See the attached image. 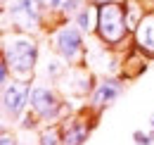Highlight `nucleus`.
Here are the masks:
<instances>
[{
	"mask_svg": "<svg viewBox=\"0 0 154 145\" xmlns=\"http://www.w3.org/2000/svg\"><path fill=\"white\" fill-rule=\"evenodd\" d=\"M10 72H12V69H10V64L2 60V62H0V83H2V86L12 81V79H10Z\"/></svg>",
	"mask_w": 154,
	"mask_h": 145,
	"instance_id": "obj_14",
	"label": "nucleus"
},
{
	"mask_svg": "<svg viewBox=\"0 0 154 145\" xmlns=\"http://www.w3.org/2000/svg\"><path fill=\"white\" fill-rule=\"evenodd\" d=\"M121 93H123V83H121L119 79L107 76V79H102L95 86V91L90 93V105L97 107V109H102V107H107V105H112Z\"/></svg>",
	"mask_w": 154,
	"mask_h": 145,
	"instance_id": "obj_8",
	"label": "nucleus"
},
{
	"mask_svg": "<svg viewBox=\"0 0 154 145\" xmlns=\"http://www.w3.org/2000/svg\"><path fill=\"white\" fill-rule=\"evenodd\" d=\"M133 40L145 57L154 60V12H145L140 24L133 29Z\"/></svg>",
	"mask_w": 154,
	"mask_h": 145,
	"instance_id": "obj_7",
	"label": "nucleus"
},
{
	"mask_svg": "<svg viewBox=\"0 0 154 145\" xmlns=\"http://www.w3.org/2000/svg\"><path fill=\"white\" fill-rule=\"evenodd\" d=\"M133 140H135V145H152L154 143L152 136H149V133H142V131H135V133H133Z\"/></svg>",
	"mask_w": 154,
	"mask_h": 145,
	"instance_id": "obj_13",
	"label": "nucleus"
},
{
	"mask_svg": "<svg viewBox=\"0 0 154 145\" xmlns=\"http://www.w3.org/2000/svg\"><path fill=\"white\" fill-rule=\"evenodd\" d=\"M62 98L50 86H33L31 88V109L40 121H57L62 112Z\"/></svg>",
	"mask_w": 154,
	"mask_h": 145,
	"instance_id": "obj_6",
	"label": "nucleus"
},
{
	"mask_svg": "<svg viewBox=\"0 0 154 145\" xmlns=\"http://www.w3.org/2000/svg\"><path fill=\"white\" fill-rule=\"evenodd\" d=\"M95 34L109 48L121 45L128 38V34H133V29L128 24V7H126V2H107V5L97 7Z\"/></svg>",
	"mask_w": 154,
	"mask_h": 145,
	"instance_id": "obj_2",
	"label": "nucleus"
},
{
	"mask_svg": "<svg viewBox=\"0 0 154 145\" xmlns=\"http://www.w3.org/2000/svg\"><path fill=\"white\" fill-rule=\"evenodd\" d=\"M38 145H62V126H48L38 136Z\"/></svg>",
	"mask_w": 154,
	"mask_h": 145,
	"instance_id": "obj_12",
	"label": "nucleus"
},
{
	"mask_svg": "<svg viewBox=\"0 0 154 145\" xmlns=\"http://www.w3.org/2000/svg\"><path fill=\"white\" fill-rule=\"evenodd\" d=\"M7 2H10V0H2V5H7Z\"/></svg>",
	"mask_w": 154,
	"mask_h": 145,
	"instance_id": "obj_20",
	"label": "nucleus"
},
{
	"mask_svg": "<svg viewBox=\"0 0 154 145\" xmlns=\"http://www.w3.org/2000/svg\"><path fill=\"white\" fill-rule=\"evenodd\" d=\"M0 145H19V140L14 138V133H10L7 128H2V138H0Z\"/></svg>",
	"mask_w": 154,
	"mask_h": 145,
	"instance_id": "obj_15",
	"label": "nucleus"
},
{
	"mask_svg": "<svg viewBox=\"0 0 154 145\" xmlns=\"http://www.w3.org/2000/svg\"><path fill=\"white\" fill-rule=\"evenodd\" d=\"M31 81L12 79L2 86V119L5 121H19L31 105Z\"/></svg>",
	"mask_w": 154,
	"mask_h": 145,
	"instance_id": "obj_4",
	"label": "nucleus"
},
{
	"mask_svg": "<svg viewBox=\"0 0 154 145\" xmlns=\"http://www.w3.org/2000/svg\"><path fill=\"white\" fill-rule=\"evenodd\" d=\"M2 60L10 64L12 79L31 81L38 62V40L26 31H2Z\"/></svg>",
	"mask_w": 154,
	"mask_h": 145,
	"instance_id": "obj_1",
	"label": "nucleus"
},
{
	"mask_svg": "<svg viewBox=\"0 0 154 145\" xmlns=\"http://www.w3.org/2000/svg\"><path fill=\"white\" fill-rule=\"evenodd\" d=\"M88 136H90L88 124H83L78 119H74L66 126H62V145H83L88 140Z\"/></svg>",
	"mask_w": 154,
	"mask_h": 145,
	"instance_id": "obj_9",
	"label": "nucleus"
},
{
	"mask_svg": "<svg viewBox=\"0 0 154 145\" xmlns=\"http://www.w3.org/2000/svg\"><path fill=\"white\" fill-rule=\"evenodd\" d=\"M36 2H38L43 10H50V7H52V0H36Z\"/></svg>",
	"mask_w": 154,
	"mask_h": 145,
	"instance_id": "obj_17",
	"label": "nucleus"
},
{
	"mask_svg": "<svg viewBox=\"0 0 154 145\" xmlns=\"http://www.w3.org/2000/svg\"><path fill=\"white\" fill-rule=\"evenodd\" d=\"M149 124H152V128H154V114H152V117H149Z\"/></svg>",
	"mask_w": 154,
	"mask_h": 145,
	"instance_id": "obj_18",
	"label": "nucleus"
},
{
	"mask_svg": "<svg viewBox=\"0 0 154 145\" xmlns=\"http://www.w3.org/2000/svg\"><path fill=\"white\" fill-rule=\"evenodd\" d=\"M107 2H126V0H88V5H95V7H102Z\"/></svg>",
	"mask_w": 154,
	"mask_h": 145,
	"instance_id": "obj_16",
	"label": "nucleus"
},
{
	"mask_svg": "<svg viewBox=\"0 0 154 145\" xmlns=\"http://www.w3.org/2000/svg\"><path fill=\"white\" fill-rule=\"evenodd\" d=\"M81 10V0H52V7L50 12H59L62 21H69L71 14H76Z\"/></svg>",
	"mask_w": 154,
	"mask_h": 145,
	"instance_id": "obj_11",
	"label": "nucleus"
},
{
	"mask_svg": "<svg viewBox=\"0 0 154 145\" xmlns=\"http://www.w3.org/2000/svg\"><path fill=\"white\" fill-rule=\"evenodd\" d=\"M50 43H52V50L64 60L69 62V67L74 64H85V57H88V50H85V43H83V31L74 26V24H59L50 31Z\"/></svg>",
	"mask_w": 154,
	"mask_h": 145,
	"instance_id": "obj_3",
	"label": "nucleus"
},
{
	"mask_svg": "<svg viewBox=\"0 0 154 145\" xmlns=\"http://www.w3.org/2000/svg\"><path fill=\"white\" fill-rule=\"evenodd\" d=\"M43 7L36 0H12L5 5L2 14L12 19V29L26 31V34H36L43 26Z\"/></svg>",
	"mask_w": 154,
	"mask_h": 145,
	"instance_id": "obj_5",
	"label": "nucleus"
},
{
	"mask_svg": "<svg viewBox=\"0 0 154 145\" xmlns=\"http://www.w3.org/2000/svg\"><path fill=\"white\" fill-rule=\"evenodd\" d=\"M74 17H76V26L83 31V34H90V31L97 29V10H95V5L81 7Z\"/></svg>",
	"mask_w": 154,
	"mask_h": 145,
	"instance_id": "obj_10",
	"label": "nucleus"
},
{
	"mask_svg": "<svg viewBox=\"0 0 154 145\" xmlns=\"http://www.w3.org/2000/svg\"><path fill=\"white\" fill-rule=\"evenodd\" d=\"M149 136H152V140H154V128H152V133H149Z\"/></svg>",
	"mask_w": 154,
	"mask_h": 145,
	"instance_id": "obj_19",
	"label": "nucleus"
}]
</instances>
